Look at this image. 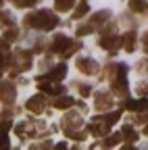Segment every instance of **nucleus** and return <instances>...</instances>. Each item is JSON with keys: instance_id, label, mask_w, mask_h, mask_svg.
<instances>
[{"instance_id": "nucleus-1", "label": "nucleus", "mask_w": 148, "mask_h": 150, "mask_svg": "<svg viewBox=\"0 0 148 150\" xmlns=\"http://www.w3.org/2000/svg\"><path fill=\"white\" fill-rule=\"evenodd\" d=\"M23 23L29 25V27H38V29L50 31V29H54V27L59 25V19H57V15H54V13L42 8V11H38V13L27 15V17L23 19Z\"/></svg>"}, {"instance_id": "nucleus-2", "label": "nucleus", "mask_w": 148, "mask_h": 150, "mask_svg": "<svg viewBox=\"0 0 148 150\" xmlns=\"http://www.w3.org/2000/svg\"><path fill=\"white\" fill-rule=\"evenodd\" d=\"M65 73H67V67L61 63L59 67H54V69H52L48 75H40V77H38V81H48V79H50V81H61V79L65 77Z\"/></svg>"}, {"instance_id": "nucleus-3", "label": "nucleus", "mask_w": 148, "mask_h": 150, "mask_svg": "<svg viewBox=\"0 0 148 150\" xmlns=\"http://www.w3.org/2000/svg\"><path fill=\"white\" fill-rule=\"evenodd\" d=\"M0 100H2V102L15 100V86H13V83H8V81H2V83H0Z\"/></svg>"}, {"instance_id": "nucleus-4", "label": "nucleus", "mask_w": 148, "mask_h": 150, "mask_svg": "<svg viewBox=\"0 0 148 150\" xmlns=\"http://www.w3.org/2000/svg\"><path fill=\"white\" fill-rule=\"evenodd\" d=\"M44 104H46L44 96H42V94H38V96H33V98H29V100H27L25 108H27V110H31V112H42Z\"/></svg>"}, {"instance_id": "nucleus-5", "label": "nucleus", "mask_w": 148, "mask_h": 150, "mask_svg": "<svg viewBox=\"0 0 148 150\" xmlns=\"http://www.w3.org/2000/svg\"><path fill=\"white\" fill-rule=\"evenodd\" d=\"M67 44H69V40H67V35H63V33H59V35H54V40H52V50L54 52H63L65 48H67Z\"/></svg>"}, {"instance_id": "nucleus-6", "label": "nucleus", "mask_w": 148, "mask_h": 150, "mask_svg": "<svg viewBox=\"0 0 148 150\" xmlns=\"http://www.w3.org/2000/svg\"><path fill=\"white\" fill-rule=\"evenodd\" d=\"M63 125H65V131H71V127L77 129L81 125V119H79V115H73V112H71V115H67L63 119Z\"/></svg>"}, {"instance_id": "nucleus-7", "label": "nucleus", "mask_w": 148, "mask_h": 150, "mask_svg": "<svg viewBox=\"0 0 148 150\" xmlns=\"http://www.w3.org/2000/svg\"><path fill=\"white\" fill-rule=\"evenodd\" d=\"M77 69H81L84 73H90V75H92L98 67H96V63L92 61V59H79V61H77Z\"/></svg>"}, {"instance_id": "nucleus-8", "label": "nucleus", "mask_w": 148, "mask_h": 150, "mask_svg": "<svg viewBox=\"0 0 148 150\" xmlns=\"http://www.w3.org/2000/svg\"><path fill=\"white\" fill-rule=\"evenodd\" d=\"M108 17H110V13H108V11H98L96 15H92V19H90V25L96 29V27H98L102 21H106Z\"/></svg>"}, {"instance_id": "nucleus-9", "label": "nucleus", "mask_w": 148, "mask_h": 150, "mask_svg": "<svg viewBox=\"0 0 148 150\" xmlns=\"http://www.w3.org/2000/svg\"><path fill=\"white\" fill-rule=\"evenodd\" d=\"M96 108L98 110H104V108H110V96L108 94H96Z\"/></svg>"}, {"instance_id": "nucleus-10", "label": "nucleus", "mask_w": 148, "mask_h": 150, "mask_svg": "<svg viewBox=\"0 0 148 150\" xmlns=\"http://www.w3.org/2000/svg\"><path fill=\"white\" fill-rule=\"evenodd\" d=\"M121 42H123V46H125V50L127 52H132L134 48H136V31H129V33H125L123 38H121Z\"/></svg>"}, {"instance_id": "nucleus-11", "label": "nucleus", "mask_w": 148, "mask_h": 150, "mask_svg": "<svg viewBox=\"0 0 148 150\" xmlns=\"http://www.w3.org/2000/svg\"><path fill=\"white\" fill-rule=\"evenodd\" d=\"M94 136H104V134H108V125L106 123H90V127H88Z\"/></svg>"}, {"instance_id": "nucleus-12", "label": "nucleus", "mask_w": 148, "mask_h": 150, "mask_svg": "<svg viewBox=\"0 0 148 150\" xmlns=\"http://www.w3.org/2000/svg\"><path fill=\"white\" fill-rule=\"evenodd\" d=\"M129 8L134 13H148V2L146 0H129Z\"/></svg>"}, {"instance_id": "nucleus-13", "label": "nucleus", "mask_w": 148, "mask_h": 150, "mask_svg": "<svg viewBox=\"0 0 148 150\" xmlns=\"http://www.w3.org/2000/svg\"><path fill=\"white\" fill-rule=\"evenodd\" d=\"M73 4H75V0H54V8L59 13H67L69 8H73Z\"/></svg>"}, {"instance_id": "nucleus-14", "label": "nucleus", "mask_w": 148, "mask_h": 150, "mask_svg": "<svg viewBox=\"0 0 148 150\" xmlns=\"http://www.w3.org/2000/svg\"><path fill=\"white\" fill-rule=\"evenodd\" d=\"M33 134V129H31V123H19L17 125V136L19 138H27V136H31Z\"/></svg>"}, {"instance_id": "nucleus-15", "label": "nucleus", "mask_w": 148, "mask_h": 150, "mask_svg": "<svg viewBox=\"0 0 148 150\" xmlns=\"http://www.w3.org/2000/svg\"><path fill=\"white\" fill-rule=\"evenodd\" d=\"M117 42H119V38H117V35H108V38H106V35H102L100 46L108 50V48H115V46H117Z\"/></svg>"}, {"instance_id": "nucleus-16", "label": "nucleus", "mask_w": 148, "mask_h": 150, "mask_svg": "<svg viewBox=\"0 0 148 150\" xmlns=\"http://www.w3.org/2000/svg\"><path fill=\"white\" fill-rule=\"evenodd\" d=\"M86 13H88V0H79V4H77L75 13H73V19H81Z\"/></svg>"}, {"instance_id": "nucleus-17", "label": "nucleus", "mask_w": 148, "mask_h": 150, "mask_svg": "<svg viewBox=\"0 0 148 150\" xmlns=\"http://www.w3.org/2000/svg\"><path fill=\"white\" fill-rule=\"evenodd\" d=\"M123 136H125V140H127L129 144L138 140V134H136V131H134L132 127H129V125H123Z\"/></svg>"}, {"instance_id": "nucleus-18", "label": "nucleus", "mask_w": 148, "mask_h": 150, "mask_svg": "<svg viewBox=\"0 0 148 150\" xmlns=\"http://www.w3.org/2000/svg\"><path fill=\"white\" fill-rule=\"evenodd\" d=\"M71 104H73V98H69V96H63V98H59L57 102H54V106L61 108V110H63V108H69Z\"/></svg>"}, {"instance_id": "nucleus-19", "label": "nucleus", "mask_w": 148, "mask_h": 150, "mask_svg": "<svg viewBox=\"0 0 148 150\" xmlns=\"http://www.w3.org/2000/svg\"><path fill=\"white\" fill-rule=\"evenodd\" d=\"M119 117H121V112H119V110H117V112H110V115H106V117H104V123L110 127L113 123H117V121H119Z\"/></svg>"}, {"instance_id": "nucleus-20", "label": "nucleus", "mask_w": 148, "mask_h": 150, "mask_svg": "<svg viewBox=\"0 0 148 150\" xmlns=\"http://www.w3.org/2000/svg\"><path fill=\"white\" fill-rule=\"evenodd\" d=\"M119 140H121V136H119V134H115V136H110V138L106 140V144H104V146H106V148H113Z\"/></svg>"}, {"instance_id": "nucleus-21", "label": "nucleus", "mask_w": 148, "mask_h": 150, "mask_svg": "<svg viewBox=\"0 0 148 150\" xmlns=\"http://www.w3.org/2000/svg\"><path fill=\"white\" fill-rule=\"evenodd\" d=\"M15 38H17V31L15 29H11V31L4 33V40H15Z\"/></svg>"}, {"instance_id": "nucleus-22", "label": "nucleus", "mask_w": 148, "mask_h": 150, "mask_svg": "<svg viewBox=\"0 0 148 150\" xmlns=\"http://www.w3.org/2000/svg\"><path fill=\"white\" fill-rule=\"evenodd\" d=\"M79 90H81V96H90V94H92L88 86H79Z\"/></svg>"}, {"instance_id": "nucleus-23", "label": "nucleus", "mask_w": 148, "mask_h": 150, "mask_svg": "<svg viewBox=\"0 0 148 150\" xmlns=\"http://www.w3.org/2000/svg\"><path fill=\"white\" fill-rule=\"evenodd\" d=\"M142 44H144V50L148 52V31H146V33L142 35Z\"/></svg>"}, {"instance_id": "nucleus-24", "label": "nucleus", "mask_w": 148, "mask_h": 150, "mask_svg": "<svg viewBox=\"0 0 148 150\" xmlns=\"http://www.w3.org/2000/svg\"><path fill=\"white\" fill-rule=\"evenodd\" d=\"M52 150H67V144H65V142H61L59 146H54Z\"/></svg>"}, {"instance_id": "nucleus-25", "label": "nucleus", "mask_w": 148, "mask_h": 150, "mask_svg": "<svg viewBox=\"0 0 148 150\" xmlns=\"http://www.w3.org/2000/svg\"><path fill=\"white\" fill-rule=\"evenodd\" d=\"M121 150H138V148H136V146H132V144H127V146H123Z\"/></svg>"}, {"instance_id": "nucleus-26", "label": "nucleus", "mask_w": 148, "mask_h": 150, "mask_svg": "<svg viewBox=\"0 0 148 150\" xmlns=\"http://www.w3.org/2000/svg\"><path fill=\"white\" fill-rule=\"evenodd\" d=\"M0 6H2V0H0Z\"/></svg>"}]
</instances>
